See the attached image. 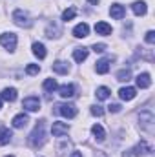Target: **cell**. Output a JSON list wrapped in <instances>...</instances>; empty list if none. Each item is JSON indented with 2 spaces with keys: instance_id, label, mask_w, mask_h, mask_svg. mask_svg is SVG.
<instances>
[{
  "instance_id": "obj_1",
  "label": "cell",
  "mask_w": 155,
  "mask_h": 157,
  "mask_svg": "<svg viewBox=\"0 0 155 157\" xmlns=\"http://www.w3.org/2000/svg\"><path fill=\"white\" fill-rule=\"evenodd\" d=\"M44 143H46V124H44V121H39L35 130L29 135V144L33 148H40V146H44Z\"/></svg>"
},
{
  "instance_id": "obj_2",
  "label": "cell",
  "mask_w": 155,
  "mask_h": 157,
  "mask_svg": "<svg viewBox=\"0 0 155 157\" xmlns=\"http://www.w3.org/2000/svg\"><path fill=\"white\" fill-rule=\"evenodd\" d=\"M152 152H153V148H152L146 141H141L135 148H131V150L124 152V154H122V157H131V155L141 157V155H148V154H152Z\"/></svg>"
},
{
  "instance_id": "obj_3",
  "label": "cell",
  "mask_w": 155,
  "mask_h": 157,
  "mask_svg": "<svg viewBox=\"0 0 155 157\" xmlns=\"http://www.w3.org/2000/svg\"><path fill=\"white\" fill-rule=\"evenodd\" d=\"M139 121H141V128L146 130V132H153V122H155V117L152 113V110H142L139 113Z\"/></svg>"
},
{
  "instance_id": "obj_4",
  "label": "cell",
  "mask_w": 155,
  "mask_h": 157,
  "mask_svg": "<svg viewBox=\"0 0 155 157\" xmlns=\"http://www.w3.org/2000/svg\"><path fill=\"white\" fill-rule=\"evenodd\" d=\"M55 112H57L59 115L66 117V119H73L75 115H77V106H75V104L64 102V104H57V106H55Z\"/></svg>"
},
{
  "instance_id": "obj_5",
  "label": "cell",
  "mask_w": 155,
  "mask_h": 157,
  "mask_svg": "<svg viewBox=\"0 0 155 157\" xmlns=\"http://www.w3.org/2000/svg\"><path fill=\"white\" fill-rule=\"evenodd\" d=\"M13 22H15L17 26H20V28H29V26H31L29 15H28L26 11H22V9H17V11L13 13Z\"/></svg>"
},
{
  "instance_id": "obj_6",
  "label": "cell",
  "mask_w": 155,
  "mask_h": 157,
  "mask_svg": "<svg viewBox=\"0 0 155 157\" xmlns=\"http://www.w3.org/2000/svg\"><path fill=\"white\" fill-rule=\"evenodd\" d=\"M17 42H18V39H17L15 33H2V35H0V44H2L6 49H9V51H13V49L17 48Z\"/></svg>"
},
{
  "instance_id": "obj_7",
  "label": "cell",
  "mask_w": 155,
  "mask_h": 157,
  "mask_svg": "<svg viewBox=\"0 0 155 157\" xmlns=\"http://www.w3.org/2000/svg\"><path fill=\"white\" fill-rule=\"evenodd\" d=\"M68 132H70V126L66 124V122H53V128H51V133H53V137H64V135H68Z\"/></svg>"
},
{
  "instance_id": "obj_8",
  "label": "cell",
  "mask_w": 155,
  "mask_h": 157,
  "mask_svg": "<svg viewBox=\"0 0 155 157\" xmlns=\"http://www.w3.org/2000/svg\"><path fill=\"white\" fill-rule=\"evenodd\" d=\"M22 108H26L28 112H39L40 110V101L37 97H28V99H24Z\"/></svg>"
},
{
  "instance_id": "obj_9",
  "label": "cell",
  "mask_w": 155,
  "mask_h": 157,
  "mask_svg": "<svg viewBox=\"0 0 155 157\" xmlns=\"http://www.w3.org/2000/svg\"><path fill=\"white\" fill-rule=\"evenodd\" d=\"M112 57H106V59H100L99 62H97V66H95V71L97 73H100V75H104V73H108L110 71V64H112Z\"/></svg>"
},
{
  "instance_id": "obj_10",
  "label": "cell",
  "mask_w": 155,
  "mask_h": 157,
  "mask_svg": "<svg viewBox=\"0 0 155 157\" xmlns=\"http://www.w3.org/2000/svg\"><path fill=\"white\" fill-rule=\"evenodd\" d=\"M73 35H75L77 39H86V37L89 35V26H88L86 22H80V24H77V26L73 28Z\"/></svg>"
},
{
  "instance_id": "obj_11",
  "label": "cell",
  "mask_w": 155,
  "mask_h": 157,
  "mask_svg": "<svg viewBox=\"0 0 155 157\" xmlns=\"http://www.w3.org/2000/svg\"><path fill=\"white\" fill-rule=\"evenodd\" d=\"M59 95L62 99H71L75 95V86L73 84H62V86H59Z\"/></svg>"
},
{
  "instance_id": "obj_12",
  "label": "cell",
  "mask_w": 155,
  "mask_h": 157,
  "mask_svg": "<svg viewBox=\"0 0 155 157\" xmlns=\"http://www.w3.org/2000/svg\"><path fill=\"white\" fill-rule=\"evenodd\" d=\"M135 95H137V90L131 88V86H126V88H120L119 90V97L122 101H131V99H135Z\"/></svg>"
},
{
  "instance_id": "obj_13",
  "label": "cell",
  "mask_w": 155,
  "mask_h": 157,
  "mask_svg": "<svg viewBox=\"0 0 155 157\" xmlns=\"http://www.w3.org/2000/svg\"><path fill=\"white\" fill-rule=\"evenodd\" d=\"M135 80H137V86H139L141 90H146V88H150V86H152V78H150V73H139Z\"/></svg>"
},
{
  "instance_id": "obj_14",
  "label": "cell",
  "mask_w": 155,
  "mask_h": 157,
  "mask_svg": "<svg viewBox=\"0 0 155 157\" xmlns=\"http://www.w3.org/2000/svg\"><path fill=\"white\" fill-rule=\"evenodd\" d=\"M110 15H112L115 20H120V18H124L126 9H124V6H120V4H113V6L110 7Z\"/></svg>"
},
{
  "instance_id": "obj_15",
  "label": "cell",
  "mask_w": 155,
  "mask_h": 157,
  "mask_svg": "<svg viewBox=\"0 0 155 157\" xmlns=\"http://www.w3.org/2000/svg\"><path fill=\"white\" fill-rule=\"evenodd\" d=\"M28 122H29V117H28L26 113H18V115H15V117H13V121H11L13 128H24Z\"/></svg>"
},
{
  "instance_id": "obj_16",
  "label": "cell",
  "mask_w": 155,
  "mask_h": 157,
  "mask_svg": "<svg viewBox=\"0 0 155 157\" xmlns=\"http://www.w3.org/2000/svg\"><path fill=\"white\" fill-rule=\"evenodd\" d=\"M0 99H4V101H7V102H15V101H17V90H15V88H4Z\"/></svg>"
},
{
  "instance_id": "obj_17",
  "label": "cell",
  "mask_w": 155,
  "mask_h": 157,
  "mask_svg": "<svg viewBox=\"0 0 155 157\" xmlns=\"http://www.w3.org/2000/svg\"><path fill=\"white\" fill-rule=\"evenodd\" d=\"M88 55H89V51H88V48H77L75 51H73V59H75V62H84L86 59H88Z\"/></svg>"
},
{
  "instance_id": "obj_18",
  "label": "cell",
  "mask_w": 155,
  "mask_h": 157,
  "mask_svg": "<svg viewBox=\"0 0 155 157\" xmlns=\"http://www.w3.org/2000/svg\"><path fill=\"white\" fill-rule=\"evenodd\" d=\"M131 9H133V13H135V15H139V17H142V15H146V11H148V6H146V2H142V0H139V2H133V6H131Z\"/></svg>"
},
{
  "instance_id": "obj_19",
  "label": "cell",
  "mask_w": 155,
  "mask_h": 157,
  "mask_svg": "<svg viewBox=\"0 0 155 157\" xmlns=\"http://www.w3.org/2000/svg\"><path fill=\"white\" fill-rule=\"evenodd\" d=\"M53 71H55V73H60V75H66V73L70 71V64L64 62V60H57V62L53 64Z\"/></svg>"
},
{
  "instance_id": "obj_20",
  "label": "cell",
  "mask_w": 155,
  "mask_h": 157,
  "mask_svg": "<svg viewBox=\"0 0 155 157\" xmlns=\"http://www.w3.org/2000/svg\"><path fill=\"white\" fill-rule=\"evenodd\" d=\"M91 133L95 135V139H97L99 143H102V141L106 139V132H104V128H102L100 124H93V126H91Z\"/></svg>"
},
{
  "instance_id": "obj_21",
  "label": "cell",
  "mask_w": 155,
  "mask_h": 157,
  "mask_svg": "<svg viewBox=\"0 0 155 157\" xmlns=\"http://www.w3.org/2000/svg\"><path fill=\"white\" fill-rule=\"evenodd\" d=\"M11 137H13L11 130H9V128H6V126H0V146L7 144V143L11 141Z\"/></svg>"
},
{
  "instance_id": "obj_22",
  "label": "cell",
  "mask_w": 155,
  "mask_h": 157,
  "mask_svg": "<svg viewBox=\"0 0 155 157\" xmlns=\"http://www.w3.org/2000/svg\"><path fill=\"white\" fill-rule=\"evenodd\" d=\"M33 55H35V57H39L40 60H42V59H46L47 51H46V46H44L42 42H35V44H33Z\"/></svg>"
},
{
  "instance_id": "obj_23",
  "label": "cell",
  "mask_w": 155,
  "mask_h": 157,
  "mask_svg": "<svg viewBox=\"0 0 155 157\" xmlns=\"http://www.w3.org/2000/svg\"><path fill=\"white\" fill-rule=\"evenodd\" d=\"M95 31H97V35H112V26L106 22H97Z\"/></svg>"
},
{
  "instance_id": "obj_24",
  "label": "cell",
  "mask_w": 155,
  "mask_h": 157,
  "mask_svg": "<svg viewBox=\"0 0 155 157\" xmlns=\"http://www.w3.org/2000/svg\"><path fill=\"white\" fill-rule=\"evenodd\" d=\"M59 35H60V28H59L57 24H49L47 29H46V37H49V39H57Z\"/></svg>"
},
{
  "instance_id": "obj_25",
  "label": "cell",
  "mask_w": 155,
  "mask_h": 157,
  "mask_svg": "<svg viewBox=\"0 0 155 157\" xmlns=\"http://www.w3.org/2000/svg\"><path fill=\"white\" fill-rule=\"evenodd\" d=\"M110 88H106V86H100V88H97V91H95V95H97V99L99 101H106L108 97H110Z\"/></svg>"
},
{
  "instance_id": "obj_26",
  "label": "cell",
  "mask_w": 155,
  "mask_h": 157,
  "mask_svg": "<svg viewBox=\"0 0 155 157\" xmlns=\"http://www.w3.org/2000/svg\"><path fill=\"white\" fill-rule=\"evenodd\" d=\"M75 15H77V9H75V7H68V9L62 13V20H64V22H70V20L75 18Z\"/></svg>"
},
{
  "instance_id": "obj_27",
  "label": "cell",
  "mask_w": 155,
  "mask_h": 157,
  "mask_svg": "<svg viewBox=\"0 0 155 157\" xmlns=\"http://www.w3.org/2000/svg\"><path fill=\"white\" fill-rule=\"evenodd\" d=\"M57 88H59V86H57V80H55V78H46V80H44V90H46V91H55Z\"/></svg>"
},
{
  "instance_id": "obj_28",
  "label": "cell",
  "mask_w": 155,
  "mask_h": 157,
  "mask_svg": "<svg viewBox=\"0 0 155 157\" xmlns=\"http://www.w3.org/2000/svg\"><path fill=\"white\" fill-rule=\"evenodd\" d=\"M131 77V71L130 70H120L119 73H117V80H120V82H128Z\"/></svg>"
},
{
  "instance_id": "obj_29",
  "label": "cell",
  "mask_w": 155,
  "mask_h": 157,
  "mask_svg": "<svg viewBox=\"0 0 155 157\" xmlns=\"http://www.w3.org/2000/svg\"><path fill=\"white\" fill-rule=\"evenodd\" d=\"M39 71H40L39 64H28V66H26V73H28V75H37Z\"/></svg>"
},
{
  "instance_id": "obj_30",
  "label": "cell",
  "mask_w": 155,
  "mask_h": 157,
  "mask_svg": "<svg viewBox=\"0 0 155 157\" xmlns=\"http://www.w3.org/2000/svg\"><path fill=\"white\" fill-rule=\"evenodd\" d=\"M91 115H95V117H102L104 115V110H102V106H91Z\"/></svg>"
},
{
  "instance_id": "obj_31",
  "label": "cell",
  "mask_w": 155,
  "mask_h": 157,
  "mask_svg": "<svg viewBox=\"0 0 155 157\" xmlns=\"http://www.w3.org/2000/svg\"><path fill=\"white\" fill-rule=\"evenodd\" d=\"M91 49H93L95 53H102V51L106 49V44H102V42H100V44H93V46H91Z\"/></svg>"
},
{
  "instance_id": "obj_32",
  "label": "cell",
  "mask_w": 155,
  "mask_h": 157,
  "mask_svg": "<svg viewBox=\"0 0 155 157\" xmlns=\"http://www.w3.org/2000/svg\"><path fill=\"white\" fill-rule=\"evenodd\" d=\"M144 40H146L148 44H155V31H148L146 37H144Z\"/></svg>"
},
{
  "instance_id": "obj_33",
  "label": "cell",
  "mask_w": 155,
  "mask_h": 157,
  "mask_svg": "<svg viewBox=\"0 0 155 157\" xmlns=\"http://www.w3.org/2000/svg\"><path fill=\"white\" fill-rule=\"evenodd\" d=\"M108 112L110 113H119L120 112V104H110L108 106Z\"/></svg>"
},
{
  "instance_id": "obj_34",
  "label": "cell",
  "mask_w": 155,
  "mask_h": 157,
  "mask_svg": "<svg viewBox=\"0 0 155 157\" xmlns=\"http://www.w3.org/2000/svg\"><path fill=\"white\" fill-rule=\"evenodd\" d=\"M70 146H71V144H70L68 141H62V143L59 144V154H64V150H66V148H70Z\"/></svg>"
},
{
  "instance_id": "obj_35",
  "label": "cell",
  "mask_w": 155,
  "mask_h": 157,
  "mask_svg": "<svg viewBox=\"0 0 155 157\" xmlns=\"http://www.w3.org/2000/svg\"><path fill=\"white\" fill-rule=\"evenodd\" d=\"M95 157H108V155H106L104 152H97V154H95Z\"/></svg>"
},
{
  "instance_id": "obj_36",
  "label": "cell",
  "mask_w": 155,
  "mask_h": 157,
  "mask_svg": "<svg viewBox=\"0 0 155 157\" xmlns=\"http://www.w3.org/2000/svg\"><path fill=\"white\" fill-rule=\"evenodd\" d=\"M70 157H82V154H80V152H73Z\"/></svg>"
},
{
  "instance_id": "obj_37",
  "label": "cell",
  "mask_w": 155,
  "mask_h": 157,
  "mask_svg": "<svg viewBox=\"0 0 155 157\" xmlns=\"http://www.w3.org/2000/svg\"><path fill=\"white\" fill-rule=\"evenodd\" d=\"M88 2H89V4H93V6H97V4H99V0H88Z\"/></svg>"
},
{
  "instance_id": "obj_38",
  "label": "cell",
  "mask_w": 155,
  "mask_h": 157,
  "mask_svg": "<svg viewBox=\"0 0 155 157\" xmlns=\"http://www.w3.org/2000/svg\"><path fill=\"white\" fill-rule=\"evenodd\" d=\"M0 108H2V99H0Z\"/></svg>"
},
{
  "instance_id": "obj_39",
  "label": "cell",
  "mask_w": 155,
  "mask_h": 157,
  "mask_svg": "<svg viewBox=\"0 0 155 157\" xmlns=\"http://www.w3.org/2000/svg\"><path fill=\"white\" fill-rule=\"evenodd\" d=\"M6 157H15V155H6Z\"/></svg>"
}]
</instances>
